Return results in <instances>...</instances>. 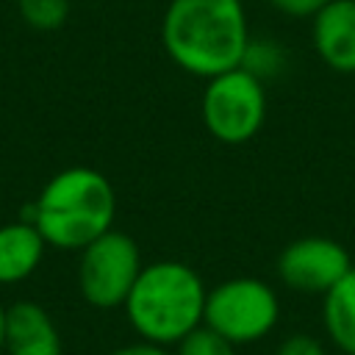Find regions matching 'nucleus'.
Segmentation results:
<instances>
[{
  "instance_id": "nucleus-8",
  "label": "nucleus",
  "mask_w": 355,
  "mask_h": 355,
  "mask_svg": "<svg viewBox=\"0 0 355 355\" xmlns=\"http://www.w3.org/2000/svg\"><path fill=\"white\" fill-rule=\"evenodd\" d=\"M316 55L336 72H355V0H330L313 19Z\"/></svg>"
},
{
  "instance_id": "nucleus-4",
  "label": "nucleus",
  "mask_w": 355,
  "mask_h": 355,
  "mask_svg": "<svg viewBox=\"0 0 355 355\" xmlns=\"http://www.w3.org/2000/svg\"><path fill=\"white\" fill-rule=\"evenodd\" d=\"M200 114L208 133L222 144L250 141L266 119V89L258 75L244 67H233L208 78Z\"/></svg>"
},
{
  "instance_id": "nucleus-1",
  "label": "nucleus",
  "mask_w": 355,
  "mask_h": 355,
  "mask_svg": "<svg viewBox=\"0 0 355 355\" xmlns=\"http://www.w3.org/2000/svg\"><path fill=\"white\" fill-rule=\"evenodd\" d=\"M161 42L172 64L194 78H214L241 67L250 25L241 0H169Z\"/></svg>"
},
{
  "instance_id": "nucleus-16",
  "label": "nucleus",
  "mask_w": 355,
  "mask_h": 355,
  "mask_svg": "<svg viewBox=\"0 0 355 355\" xmlns=\"http://www.w3.org/2000/svg\"><path fill=\"white\" fill-rule=\"evenodd\" d=\"M108 355H172L164 344H153V341H144V338H139L136 344H125V347H116L114 352H108Z\"/></svg>"
},
{
  "instance_id": "nucleus-7",
  "label": "nucleus",
  "mask_w": 355,
  "mask_h": 355,
  "mask_svg": "<svg viewBox=\"0 0 355 355\" xmlns=\"http://www.w3.org/2000/svg\"><path fill=\"white\" fill-rule=\"evenodd\" d=\"M277 277L302 294L330 291L349 269V252L327 236H302L283 247L277 255Z\"/></svg>"
},
{
  "instance_id": "nucleus-13",
  "label": "nucleus",
  "mask_w": 355,
  "mask_h": 355,
  "mask_svg": "<svg viewBox=\"0 0 355 355\" xmlns=\"http://www.w3.org/2000/svg\"><path fill=\"white\" fill-rule=\"evenodd\" d=\"M175 347L178 355H236V344H230L222 333H216L205 322L191 333H186Z\"/></svg>"
},
{
  "instance_id": "nucleus-10",
  "label": "nucleus",
  "mask_w": 355,
  "mask_h": 355,
  "mask_svg": "<svg viewBox=\"0 0 355 355\" xmlns=\"http://www.w3.org/2000/svg\"><path fill=\"white\" fill-rule=\"evenodd\" d=\"M44 250L47 241L31 219L0 225V286L28 280L39 269Z\"/></svg>"
},
{
  "instance_id": "nucleus-12",
  "label": "nucleus",
  "mask_w": 355,
  "mask_h": 355,
  "mask_svg": "<svg viewBox=\"0 0 355 355\" xmlns=\"http://www.w3.org/2000/svg\"><path fill=\"white\" fill-rule=\"evenodd\" d=\"M72 0H17L22 22L33 31H55L67 22Z\"/></svg>"
},
{
  "instance_id": "nucleus-15",
  "label": "nucleus",
  "mask_w": 355,
  "mask_h": 355,
  "mask_svg": "<svg viewBox=\"0 0 355 355\" xmlns=\"http://www.w3.org/2000/svg\"><path fill=\"white\" fill-rule=\"evenodd\" d=\"M275 355H327V352H324V347H322L319 338H313L308 333H294V336H288L277 347Z\"/></svg>"
},
{
  "instance_id": "nucleus-9",
  "label": "nucleus",
  "mask_w": 355,
  "mask_h": 355,
  "mask_svg": "<svg viewBox=\"0 0 355 355\" xmlns=\"http://www.w3.org/2000/svg\"><path fill=\"white\" fill-rule=\"evenodd\" d=\"M6 355H64L61 333L33 300H19L6 308Z\"/></svg>"
},
{
  "instance_id": "nucleus-11",
  "label": "nucleus",
  "mask_w": 355,
  "mask_h": 355,
  "mask_svg": "<svg viewBox=\"0 0 355 355\" xmlns=\"http://www.w3.org/2000/svg\"><path fill=\"white\" fill-rule=\"evenodd\" d=\"M322 324L344 355H355V266L322 294Z\"/></svg>"
},
{
  "instance_id": "nucleus-17",
  "label": "nucleus",
  "mask_w": 355,
  "mask_h": 355,
  "mask_svg": "<svg viewBox=\"0 0 355 355\" xmlns=\"http://www.w3.org/2000/svg\"><path fill=\"white\" fill-rule=\"evenodd\" d=\"M6 349V305H0V352Z\"/></svg>"
},
{
  "instance_id": "nucleus-2",
  "label": "nucleus",
  "mask_w": 355,
  "mask_h": 355,
  "mask_svg": "<svg viewBox=\"0 0 355 355\" xmlns=\"http://www.w3.org/2000/svg\"><path fill=\"white\" fill-rule=\"evenodd\" d=\"M116 194L111 180L92 166H67L55 172L31 202L28 216L47 247L83 250L114 227Z\"/></svg>"
},
{
  "instance_id": "nucleus-14",
  "label": "nucleus",
  "mask_w": 355,
  "mask_h": 355,
  "mask_svg": "<svg viewBox=\"0 0 355 355\" xmlns=\"http://www.w3.org/2000/svg\"><path fill=\"white\" fill-rule=\"evenodd\" d=\"M330 0H269V6L291 19H313Z\"/></svg>"
},
{
  "instance_id": "nucleus-6",
  "label": "nucleus",
  "mask_w": 355,
  "mask_h": 355,
  "mask_svg": "<svg viewBox=\"0 0 355 355\" xmlns=\"http://www.w3.org/2000/svg\"><path fill=\"white\" fill-rule=\"evenodd\" d=\"M78 291L100 311L122 308L139 272L141 252L139 244L122 230H105L83 250H78Z\"/></svg>"
},
{
  "instance_id": "nucleus-3",
  "label": "nucleus",
  "mask_w": 355,
  "mask_h": 355,
  "mask_svg": "<svg viewBox=\"0 0 355 355\" xmlns=\"http://www.w3.org/2000/svg\"><path fill=\"white\" fill-rule=\"evenodd\" d=\"M205 297L208 288L191 266L155 261L141 266L122 308L139 338L169 347L202 324Z\"/></svg>"
},
{
  "instance_id": "nucleus-5",
  "label": "nucleus",
  "mask_w": 355,
  "mask_h": 355,
  "mask_svg": "<svg viewBox=\"0 0 355 355\" xmlns=\"http://www.w3.org/2000/svg\"><path fill=\"white\" fill-rule=\"evenodd\" d=\"M277 319V294L261 277H230L208 288L202 322L236 347L263 338L275 330Z\"/></svg>"
}]
</instances>
